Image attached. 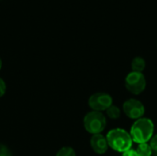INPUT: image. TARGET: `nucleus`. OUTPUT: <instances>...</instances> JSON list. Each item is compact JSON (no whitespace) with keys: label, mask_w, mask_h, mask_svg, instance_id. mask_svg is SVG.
<instances>
[{"label":"nucleus","mask_w":157,"mask_h":156,"mask_svg":"<svg viewBox=\"0 0 157 156\" xmlns=\"http://www.w3.org/2000/svg\"><path fill=\"white\" fill-rule=\"evenodd\" d=\"M155 126L150 119L141 118L136 120L131 129V137L132 142L137 143H146L153 136Z\"/></svg>","instance_id":"f257e3e1"},{"label":"nucleus","mask_w":157,"mask_h":156,"mask_svg":"<svg viewBox=\"0 0 157 156\" xmlns=\"http://www.w3.org/2000/svg\"><path fill=\"white\" fill-rule=\"evenodd\" d=\"M107 142L110 148L119 153H124L132 146V139L125 130L114 129L109 131Z\"/></svg>","instance_id":"f03ea898"},{"label":"nucleus","mask_w":157,"mask_h":156,"mask_svg":"<svg viewBox=\"0 0 157 156\" xmlns=\"http://www.w3.org/2000/svg\"><path fill=\"white\" fill-rule=\"evenodd\" d=\"M107 125L105 116L98 111H91L87 113L84 119L85 129L91 134L101 133Z\"/></svg>","instance_id":"7ed1b4c3"},{"label":"nucleus","mask_w":157,"mask_h":156,"mask_svg":"<svg viewBox=\"0 0 157 156\" xmlns=\"http://www.w3.org/2000/svg\"><path fill=\"white\" fill-rule=\"evenodd\" d=\"M125 86L129 92L133 95H139L144 91L146 86V80L142 73L132 72L126 76Z\"/></svg>","instance_id":"20e7f679"},{"label":"nucleus","mask_w":157,"mask_h":156,"mask_svg":"<svg viewBox=\"0 0 157 156\" xmlns=\"http://www.w3.org/2000/svg\"><path fill=\"white\" fill-rule=\"evenodd\" d=\"M113 103L112 97L106 93H96L89 97L88 105L94 111L107 110Z\"/></svg>","instance_id":"39448f33"},{"label":"nucleus","mask_w":157,"mask_h":156,"mask_svg":"<svg viewBox=\"0 0 157 156\" xmlns=\"http://www.w3.org/2000/svg\"><path fill=\"white\" fill-rule=\"evenodd\" d=\"M144 106L138 99L131 98L124 102L123 111L127 117L132 120H139L144 114Z\"/></svg>","instance_id":"423d86ee"},{"label":"nucleus","mask_w":157,"mask_h":156,"mask_svg":"<svg viewBox=\"0 0 157 156\" xmlns=\"http://www.w3.org/2000/svg\"><path fill=\"white\" fill-rule=\"evenodd\" d=\"M90 145L93 151L98 154H103L107 152L109 148V144L107 142V138L104 137L101 133L94 134L90 140Z\"/></svg>","instance_id":"0eeeda50"},{"label":"nucleus","mask_w":157,"mask_h":156,"mask_svg":"<svg viewBox=\"0 0 157 156\" xmlns=\"http://www.w3.org/2000/svg\"><path fill=\"white\" fill-rule=\"evenodd\" d=\"M145 61L142 57H135L132 60V72H137V73H142L145 69Z\"/></svg>","instance_id":"6e6552de"},{"label":"nucleus","mask_w":157,"mask_h":156,"mask_svg":"<svg viewBox=\"0 0 157 156\" xmlns=\"http://www.w3.org/2000/svg\"><path fill=\"white\" fill-rule=\"evenodd\" d=\"M136 152L139 156H151L152 155V148L150 144L146 143H140L136 149Z\"/></svg>","instance_id":"1a4fd4ad"},{"label":"nucleus","mask_w":157,"mask_h":156,"mask_svg":"<svg viewBox=\"0 0 157 156\" xmlns=\"http://www.w3.org/2000/svg\"><path fill=\"white\" fill-rule=\"evenodd\" d=\"M106 111H107L108 117L111 120H117L121 116V109L117 106H114V105H111Z\"/></svg>","instance_id":"9d476101"},{"label":"nucleus","mask_w":157,"mask_h":156,"mask_svg":"<svg viewBox=\"0 0 157 156\" xmlns=\"http://www.w3.org/2000/svg\"><path fill=\"white\" fill-rule=\"evenodd\" d=\"M56 156H75V152L71 147H63L57 153Z\"/></svg>","instance_id":"9b49d317"},{"label":"nucleus","mask_w":157,"mask_h":156,"mask_svg":"<svg viewBox=\"0 0 157 156\" xmlns=\"http://www.w3.org/2000/svg\"><path fill=\"white\" fill-rule=\"evenodd\" d=\"M0 156H11V153L8 148L3 144H0Z\"/></svg>","instance_id":"f8f14e48"},{"label":"nucleus","mask_w":157,"mask_h":156,"mask_svg":"<svg viewBox=\"0 0 157 156\" xmlns=\"http://www.w3.org/2000/svg\"><path fill=\"white\" fill-rule=\"evenodd\" d=\"M6 84L4 82V80L2 78H0V97L4 96V94L6 93Z\"/></svg>","instance_id":"ddd939ff"},{"label":"nucleus","mask_w":157,"mask_h":156,"mask_svg":"<svg viewBox=\"0 0 157 156\" xmlns=\"http://www.w3.org/2000/svg\"><path fill=\"white\" fill-rule=\"evenodd\" d=\"M122 156H139L136 150H132V149H130L124 153H122Z\"/></svg>","instance_id":"4468645a"},{"label":"nucleus","mask_w":157,"mask_h":156,"mask_svg":"<svg viewBox=\"0 0 157 156\" xmlns=\"http://www.w3.org/2000/svg\"><path fill=\"white\" fill-rule=\"evenodd\" d=\"M150 146L152 148V150H155L157 152V135H155V137H153L151 139V143Z\"/></svg>","instance_id":"2eb2a0df"},{"label":"nucleus","mask_w":157,"mask_h":156,"mask_svg":"<svg viewBox=\"0 0 157 156\" xmlns=\"http://www.w3.org/2000/svg\"><path fill=\"white\" fill-rule=\"evenodd\" d=\"M1 67H2V60L0 58V69H1Z\"/></svg>","instance_id":"dca6fc26"},{"label":"nucleus","mask_w":157,"mask_h":156,"mask_svg":"<svg viewBox=\"0 0 157 156\" xmlns=\"http://www.w3.org/2000/svg\"><path fill=\"white\" fill-rule=\"evenodd\" d=\"M156 156H157V155H156Z\"/></svg>","instance_id":"f3484780"}]
</instances>
